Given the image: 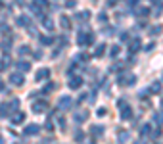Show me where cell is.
Listing matches in <instances>:
<instances>
[{
  "label": "cell",
  "instance_id": "cell-1",
  "mask_svg": "<svg viewBox=\"0 0 163 144\" xmlns=\"http://www.w3.org/2000/svg\"><path fill=\"white\" fill-rule=\"evenodd\" d=\"M77 42H79L81 46H88L94 42V33H90V31H81L79 35H77Z\"/></svg>",
  "mask_w": 163,
  "mask_h": 144
},
{
  "label": "cell",
  "instance_id": "cell-2",
  "mask_svg": "<svg viewBox=\"0 0 163 144\" xmlns=\"http://www.w3.org/2000/svg\"><path fill=\"white\" fill-rule=\"evenodd\" d=\"M117 83L121 86H132L134 83H136V77H134L132 73H125V75H121L117 79Z\"/></svg>",
  "mask_w": 163,
  "mask_h": 144
},
{
  "label": "cell",
  "instance_id": "cell-3",
  "mask_svg": "<svg viewBox=\"0 0 163 144\" xmlns=\"http://www.w3.org/2000/svg\"><path fill=\"white\" fill-rule=\"evenodd\" d=\"M23 81H25V79H23V73H21V71H16V73L10 75V83L13 86H21V85H23Z\"/></svg>",
  "mask_w": 163,
  "mask_h": 144
},
{
  "label": "cell",
  "instance_id": "cell-4",
  "mask_svg": "<svg viewBox=\"0 0 163 144\" xmlns=\"http://www.w3.org/2000/svg\"><path fill=\"white\" fill-rule=\"evenodd\" d=\"M58 108H60V110H71V108H73V100L69 96H61L60 102H58Z\"/></svg>",
  "mask_w": 163,
  "mask_h": 144
},
{
  "label": "cell",
  "instance_id": "cell-5",
  "mask_svg": "<svg viewBox=\"0 0 163 144\" xmlns=\"http://www.w3.org/2000/svg\"><path fill=\"white\" fill-rule=\"evenodd\" d=\"M81 86H83V79L79 75H71V77H69V89L77 90V89H81Z\"/></svg>",
  "mask_w": 163,
  "mask_h": 144
},
{
  "label": "cell",
  "instance_id": "cell-6",
  "mask_svg": "<svg viewBox=\"0 0 163 144\" xmlns=\"http://www.w3.org/2000/svg\"><path fill=\"white\" fill-rule=\"evenodd\" d=\"M48 110V104L44 102V100H37V102H33V112L35 113H42Z\"/></svg>",
  "mask_w": 163,
  "mask_h": 144
},
{
  "label": "cell",
  "instance_id": "cell-7",
  "mask_svg": "<svg viewBox=\"0 0 163 144\" xmlns=\"http://www.w3.org/2000/svg\"><path fill=\"white\" fill-rule=\"evenodd\" d=\"M48 77H50V69H48V67H40V69L37 71V75H35L37 81H46Z\"/></svg>",
  "mask_w": 163,
  "mask_h": 144
},
{
  "label": "cell",
  "instance_id": "cell-8",
  "mask_svg": "<svg viewBox=\"0 0 163 144\" xmlns=\"http://www.w3.org/2000/svg\"><path fill=\"white\" fill-rule=\"evenodd\" d=\"M140 46H142L140 39H132V40H129V50H131V54L138 52V50H140Z\"/></svg>",
  "mask_w": 163,
  "mask_h": 144
},
{
  "label": "cell",
  "instance_id": "cell-9",
  "mask_svg": "<svg viewBox=\"0 0 163 144\" xmlns=\"http://www.w3.org/2000/svg\"><path fill=\"white\" fill-rule=\"evenodd\" d=\"M39 131H40V127L39 125H35V123H31V125H27L25 127V135H29V136H35V135H39Z\"/></svg>",
  "mask_w": 163,
  "mask_h": 144
},
{
  "label": "cell",
  "instance_id": "cell-10",
  "mask_svg": "<svg viewBox=\"0 0 163 144\" xmlns=\"http://www.w3.org/2000/svg\"><path fill=\"white\" fill-rule=\"evenodd\" d=\"M23 119H25V115L21 113V112H17V113H13L12 117H10V121H12V125H19V123H23Z\"/></svg>",
  "mask_w": 163,
  "mask_h": 144
},
{
  "label": "cell",
  "instance_id": "cell-11",
  "mask_svg": "<svg viewBox=\"0 0 163 144\" xmlns=\"http://www.w3.org/2000/svg\"><path fill=\"white\" fill-rule=\"evenodd\" d=\"M90 133H92V136H96V138H98V136L104 135V127L102 125H92L90 127Z\"/></svg>",
  "mask_w": 163,
  "mask_h": 144
},
{
  "label": "cell",
  "instance_id": "cell-12",
  "mask_svg": "<svg viewBox=\"0 0 163 144\" xmlns=\"http://www.w3.org/2000/svg\"><path fill=\"white\" fill-rule=\"evenodd\" d=\"M129 138H131L129 131H119V133H117V140H119V144H125Z\"/></svg>",
  "mask_w": 163,
  "mask_h": 144
},
{
  "label": "cell",
  "instance_id": "cell-13",
  "mask_svg": "<svg viewBox=\"0 0 163 144\" xmlns=\"http://www.w3.org/2000/svg\"><path fill=\"white\" fill-rule=\"evenodd\" d=\"M134 16H138V17H146V16H150V8H144V6H140V8L134 10Z\"/></svg>",
  "mask_w": 163,
  "mask_h": 144
},
{
  "label": "cell",
  "instance_id": "cell-14",
  "mask_svg": "<svg viewBox=\"0 0 163 144\" xmlns=\"http://www.w3.org/2000/svg\"><path fill=\"white\" fill-rule=\"evenodd\" d=\"M42 27H44L46 29V31H52V29H54V21H52V17H42Z\"/></svg>",
  "mask_w": 163,
  "mask_h": 144
},
{
  "label": "cell",
  "instance_id": "cell-15",
  "mask_svg": "<svg viewBox=\"0 0 163 144\" xmlns=\"http://www.w3.org/2000/svg\"><path fill=\"white\" fill-rule=\"evenodd\" d=\"M148 33H150L152 37H157V35H161V33H163V25H154V27L148 29Z\"/></svg>",
  "mask_w": 163,
  "mask_h": 144
},
{
  "label": "cell",
  "instance_id": "cell-16",
  "mask_svg": "<svg viewBox=\"0 0 163 144\" xmlns=\"http://www.w3.org/2000/svg\"><path fill=\"white\" fill-rule=\"evenodd\" d=\"M17 25L19 27H31V19L27 17V16H19L17 17Z\"/></svg>",
  "mask_w": 163,
  "mask_h": 144
},
{
  "label": "cell",
  "instance_id": "cell-17",
  "mask_svg": "<svg viewBox=\"0 0 163 144\" xmlns=\"http://www.w3.org/2000/svg\"><path fill=\"white\" fill-rule=\"evenodd\" d=\"M131 117H132V110H131V106L121 108V119H131Z\"/></svg>",
  "mask_w": 163,
  "mask_h": 144
},
{
  "label": "cell",
  "instance_id": "cell-18",
  "mask_svg": "<svg viewBox=\"0 0 163 144\" xmlns=\"http://www.w3.org/2000/svg\"><path fill=\"white\" fill-rule=\"evenodd\" d=\"M104 54H106V44L102 42V44H98V46H96V50H94V58H104Z\"/></svg>",
  "mask_w": 163,
  "mask_h": 144
},
{
  "label": "cell",
  "instance_id": "cell-19",
  "mask_svg": "<svg viewBox=\"0 0 163 144\" xmlns=\"http://www.w3.org/2000/svg\"><path fill=\"white\" fill-rule=\"evenodd\" d=\"M60 25L67 31V29H71V19H69L67 16H61V17H60Z\"/></svg>",
  "mask_w": 163,
  "mask_h": 144
},
{
  "label": "cell",
  "instance_id": "cell-20",
  "mask_svg": "<svg viewBox=\"0 0 163 144\" xmlns=\"http://www.w3.org/2000/svg\"><path fill=\"white\" fill-rule=\"evenodd\" d=\"M39 40H40V44H42V46H50L54 39H52V37H48V35H40Z\"/></svg>",
  "mask_w": 163,
  "mask_h": 144
},
{
  "label": "cell",
  "instance_id": "cell-21",
  "mask_svg": "<svg viewBox=\"0 0 163 144\" xmlns=\"http://www.w3.org/2000/svg\"><path fill=\"white\" fill-rule=\"evenodd\" d=\"M17 69L21 71V73H25V71H29V69H31V63H29V62H25V60H21V62L17 63Z\"/></svg>",
  "mask_w": 163,
  "mask_h": 144
},
{
  "label": "cell",
  "instance_id": "cell-22",
  "mask_svg": "<svg viewBox=\"0 0 163 144\" xmlns=\"http://www.w3.org/2000/svg\"><path fill=\"white\" fill-rule=\"evenodd\" d=\"M87 117H88V112H79V113H75V121H77V123L87 121Z\"/></svg>",
  "mask_w": 163,
  "mask_h": 144
},
{
  "label": "cell",
  "instance_id": "cell-23",
  "mask_svg": "<svg viewBox=\"0 0 163 144\" xmlns=\"http://www.w3.org/2000/svg\"><path fill=\"white\" fill-rule=\"evenodd\" d=\"M8 112H10L8 102H2L0 104V117H8Z\"/></svg>",
  "mask_w": 163,
  "mask_h": 144
},
{
  "label": "cell",
  "instance_id": "cell-24",
  "mask_svg": "<svg viewBox=\"0 0 163 144\" xmlns=\"http://www.w3.org/2000/svg\"><path fill=\"white\" fill-rule=\"evenodd\" d=\"M8 108H10V112H16L17 108H19V100L17 98H12L10 102H8Z\"/></svg>",
  "mask_w": 163,
  "mask_h": 144
},
{
  "label": "cell",
  "instance_id": "cell-25",
  "mask_svg": "<svg viewBox=\"0 0 163 144\" xmlns=\"http://www.w3.org/2000/svg\"><path fill=\"white\" fill-rule=\"evenodd\" d=\"M73 140H75V142H83V140H84V131H81V129H79V131H75Z\"/></svg>",
  "mask_w": 163,
  "mask_h": 144
},
{
  "label": "cell",
  "instance_id": "cell-26",
  "mask_svg": "<svg viewBox=\"0 0 163 144\" xmlns=\"http://www.w3.org/2000/svg\"><path fill=\"white\" fill-rule=\"evenodd\" d=\"M161 89H163V86H161V83L159 81H155V83H152V92H154V94H159V92H161Z\"/></svg>",
  "mask_w": 163,
  "mask_h": 144
},
{
  "label": "cell",
  "instance_id": "cell-27",
  "mask_svg": "<svg viewBox=\"0 0 163 144\" xmlns=\"http://www.w3.org/2000/svg\"><path fill=\"white\" fill-rule=\"evenodd\" d=\"M88 60H90V54H87V52L77 54V62H88Z\"/></svg>",
  "mask_w": 163,
  "mask_h": 144
},
{
  "label": "cell",
  "instance_id": "cell-28",
  "mask_svg": "<svg viewBox=\"0 0 163 144\" xmlns=\"http://www.w3.org/2000/svg\"><path fill=\"white\" fill-rule=\"evenodd\" d=\"M119 52H121V46H119V44H113L109 54H111V58H117V54H119Z\"/></svg>",
  "mask_w": 163,
  "mask_h": 144
},
{
  "label": "cell",
  "instance_id": "cell-29",
  "mask_svg": "<svg viewBox=\"0 0 163 144\" xmlns=\"http://www.w3.org/2000/svg\"><path fill=\"white\" fill-rule=\"evenodd\" d=\"M77 17H79V19H90V12L88 10H83V12L77 13Z\"/></svg>",
  "mask_w": 163,
  "mask_h": 144
},
{
  "label": "cell",
  "instance_id": "cell-30",
  "mask_svg": "<svg viewBox=\"0 0 163 144\" xmlns=\"http://www.w3.org/2000/svg\"><path fill=\"white\" fill-rule=\"evenodd\" d=\"M154 121L157 125H161L163 123V112H157V113H154Z\"/></svg>",
  "mask_w": 163,
  "mask_h": 144
},
{
  "label": "cell",
  "instance_id": "cell-31",
  "mask_svg": "<svg viewBox=\"0 0 163 144\" xmlns=\"http://www.w3.org/2000/svg\"><path fill=\"white\" fill-rule=\"evenodd\" d=\"M140 133H142V136H148V135L152 133V127L146 123V125H142V129H140Z\"/></svg>",
  "mask_w": 163,
  "mask_h": 144
},
{
  "label": "cell",
  "instance_id": "cell-32",
  "mask_svg": "<svg viewBox=\"0 0 163 144\" xmlns=\"http://www.w3.org/2000/svg\"><path fill=\"white\" fill-rule=\"evenodd\" d=\"M56 86H58V85H56V83H48V85L44 86V94H48V92H52V90H56Z\"/></svg>",
  "mask_w": 163,
  "mask_h": 144
},
{
  "label": "cell",
  "instance_id": "cell-33",
  "mask_svg": "<svg viewBox=\"0 0 163 144\" xmlns=\"http://www.w3.org/2000/svg\"><path fill=\"white\" fill-rule=\"evenodd\" d=\"M19 54H21V56H25V54H31V48L27 46V44H23V46H19Z\"/></svg>",
  "mask_w": 163,
  "mask_h": 144
},
{
  "label": "cell",
  "instance_id": "cell-34",
  "mask_svg": "<svg viewBox=\"0 0 163 144\" xmlns=\"http://www.w3.org/2000/svg\"><path fill=\"white\" fill-rule=\"evenodd\" d=\"M65 6H67V8H75V6H77V0H65Z\"/></svg>",
  "mask_w": 163,
  "mask_h": 144
},
{
  "label": "cell",
  "instance_id": "cell-35",
  "mask_svg": "<svg viewBox=\"0 0 163 144\" xmlns=\"http://www.w3.org/2000/svg\"><path fill=\"white\" fill-rule=\"evenodd\" d=\"M98 19H100V21H104V23H106V21H108V13H106V12H102L100 16H98Z\"/></svg>",
  "mask_w": 163,
  "mask_h": 144
},
{
  "label": "cell",
  "instance_id": "cell-36",
  "mask_svg": "<svg viewBox=\"0 0 163 144\" xmlns=\"http://www.w3.org/2000/svg\"><path fill=\"white\" fill-rule=\"evenodd\" d=\"M2 48H4V50H10V39H4V42H2Z\"/></svg>",
  "mask_w": 163,
  "mask_h": 144
},
{
  "label": "cell",
  "instance_id": "cell-37",
  "mask_svg": "<svg viewBox=\"0 0 163 144\" xmlns=\"http://www.w3.org/2000/svg\"><path fill=\"white\" fill-rule=\"evenodd\" d=\"M161 4H157V8H155V12H154V16H161Z\"/></svg>",
  "mask_w": 163,
  "mask_h": 144
},
{
  "label": "cell",
  "instance_id": "cell-38",
  "mask_svg": "<svg viewBox=\"0 0 163 144\" xmlns=\"http://www.w3.org/2000/svg\"><path fill=\"white\" fill-rule=\"evenodd\" d=\"M42 56H44V54H42V52H40V50H37V52H35V56H33V58H35V60H40V58H42Z\"/></svg>",
  "mask_w": 163,
  "mask_h": 144
},
{
  "label": "cell",
  "instance_id": "cell-39",
  "mask_svg": "<svg viewBox=\"0 0 163 144\" xmlns=\"http://www.w3.org/2000/svg\"><path fill=\"white\" fill-rule=\"evenodd\" d=\"M60 42H61V46L67 44V37H65V35H63V37H60Z\"/></svg>",
  "mask_w": 163,
  "mask_h": 144
},
{
  "label": "cell",
  "instance_id": "cell-40",
  "mask_svg": "<svg viewBox=\"0 0 163 144\" xmlns=\"http://www.w3.org/2000/svg\"><path fill=\"white\" fill-rule=\"evenodd\" d=\"M44 129H46V131H54V125L50 123V121H48V123L44 125Z\"/></svg>",
  "mask_w": 163,
  "mask_h": 144
},
{
  "label": "cell",
  "instance_id": "cell-41",
  "mask_svg": "<svg viewBox=\"0 0 163 144\" xmlns=\"http://www.w3.org/2000/svg\"><path fill=\"white\" fill-rule=\"evenodd\" d=\"M127 104H125V100H119V102H117V108H119V110H121V108H125Z\"/></svg>",
  "mask_w": 163,
  "mask_h": 144
},
{
  "label": "cell",
  "instance_id": "cell-42",
  "mask_svg": "<svg viewBox=\"0 0 163 144\" xmlns=\"http://www.w3.org/2000/svg\"><path fill=\"white\" fill-rule=\"evenodd\" d=\"M108 113V110H106V108H100V110H98V115H106Z\"/></svg>",
  "mask_w": 163,
  "mask_h": 144
},
{
  "label": "cell",
  "instance_id": "cell-43",
  "mask_svg": "<svg viewBox=\"0 0 163 144\" xmlns=\"http://www.w3.org/2000/svg\"><path fill=\"white\" fill-rule=\"evenodd\" d=\"M40 144H52V138H44V140H40Z\"/></svg>",
  "mask_w": 163,
  "mask_h": 144
},
{
  "label": "cell",
  "instance_id": "cell-44",
  "mask_svg": "<svg viewBox=\"0 0 163 144\" xmlns=\"http://www.w3.org/2000/svg\"><path fill=\"white\" fill-rule=\"evenodd\" d=\"M154 46H155V44H154V42H150V44H148V46H146V50H148V52H150V50H154Z\"/></svg>",
  "mask_w": 163,
  "mask_h": 144
},
{
  "label": "cell",
  "instance_id": "cell-45",
  "mask_svg": "<svg viewBox=\"0 0 163 144\" xmlns=\"http://www.w3.org/2000/svg\"><path fill=\"white\" fill-rule=\"evenodd\" d=\"M127 39H129V35L123 33V35H121V40H123V42H127Z\"/></svg>",
  "mask_w": 163,
  "mask_h": 144
},
{
  "label": "cell",
  "instance_id": "cell-46",
  "mask_svg": "<svg viewBox=\"0 0 163 144\" xmlns=\"http://www.w3.org/2000/svg\"><path fill=\"white\" fill-rule=\"evenodd\" d=\"M2 90H4V83H2V81H0V92H2Z\"/></svg>",
  "mask_w": 163,
  "mask_h": 144
},
{
  "label": "cell",
  "instance_id": "cell-47",
  "mask_svg": "<svg viewBox=\"0 0 163 144\" xmlns=\"http://www.w3.org/2000/svg\"><path fill=\"white\" fill-rule=\"evenodd\" d=\"M136 2H138V0H129V4H131V6H132V4H136Z\"/></svg>",
  "mask_w": 163,
  "mask_h": 144
},
{
  "label": "cell",
  "instance_id": "cell-48",
  "mask_svg": "<svg viewBox=\"0 0 163 144\" xmlns=\"http://www.w3.org/2000/svg\"><path fill=\"white\" fill-rule=\"evenodd\" d=\"M136 144H144V142H142V140H138V142H136Z\"/></svg>",
  "mask_w": 163,
  "mask_h": 144
},
{
  "label": "cell",
  "instance_id": "cell-49",
  "mask_svg": "<svg viewBox=\"0 0 163 144\" xmlns=\"http://www.w3.org/2000/svg\"><path fill=\"white\" fill-rule=\"evenodd\" d=\"M152 2H159V0H152Z\"/></svg>",
  "mask_w": 163,
  "mask_h": 144
},
{
  "label": "cell",
  "instance_id": "cell-50",
  "mask_svg": "<svg viewBox=\"0 0 163 144\" xmlns=\"http://www.w3.org/2000/svg\"><path fill=\"white\" fill-rule=\"evenodd\" d=\"M161 106H163V98H161Z\"/></svg>",
  "mask_w": 163,
  "mask_h": 144
},
{
  "label": "cell",
  "instance_id": "cell-51",
  "mask_svg": "<svg viewBox=\"0 0 163 144\" xmlns=\"http://www.w3.org/2000/svg\"><path fill=\"white\" fill-rule=\"evenodd\" d=\"M92 2H98V0H92Z\"/></svg>",
  "mask_w": 163,
  "mask_h": 144
},
{
  "label": "cell",
  "instance_id": "cell-52",
  "mask_svg": "<svg viewBox=\"0 0 163 144\" xmlns=\"http://www.w3.org/2000/svg\"><path fill=\"white\" fill-rule=\"evenodd\" d=\"M0 8H2V2H0Z\"/></svg>",
  "mask_w": 163,
  "mask_h": 144
},
{
  "label": "cell",
  "instance_id": "cell-53",
  "mask_svg": "<svg viewBox=\"0 0 163 144\" xmlns=\"http://www.w3.org/2000/svg\"><path fill=\"white\" fill-rule=\"evenodd\" d=\"M0 144H2V138H0Z\"/></svg>",
  "mask_w": 163,
  "mask_h": 144
}]
</instances>
